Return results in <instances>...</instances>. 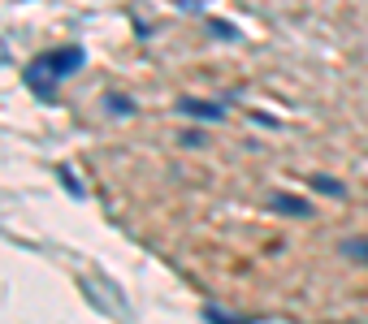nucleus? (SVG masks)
Instances as JSON below:
<instances>
[{
  "instance_id": "f257e3e1",
  "label": "nucleus",
  "mask_w": 368,
  "mask_h": 324,
  "mask_svg": "<svg viewBox=\"0 0 368 324\" xmlns=\"http://www.w3.org/2000/svg\"><path fill=\"white\" fill-rule=\"evenodd\" d=\"M83 61H87L83 48H66V52H43V57H35V61L26 65V83L35 87L39 95H52V87H57L66 74H74Z\"/></svg>"
},
{
  "instance_id": "f03ea898",
  "label": "nucleus",
  "mask_w": 368,
  "mask_h": 324,
  "mask_svg": "<svg viewBox=\"0 0 368 324\" xmlns=\"http://www.w3.org/2000/svg\"><path fill=\"white\" fill-rule=\"evenodd\" d=\"M178 112H186V117H195V121H221L226 117V108L208 104V100H178Z\"/></svg>"
},
{
  "instance_id": "7ed1b4c3",
  "label": "nucleus",
  "mask_w": 368,
  "mask_h": 324,
  "mask_svg": "<svg viewBox=\"0 0 368 324\" xmlns=\"http://www.w3.org/2000/svg\"><path fill=\"white\" fill-rule=\"evenodd\" d=\"M269 207H273V212H286V216H312V203L308 199H295V194H273Z\"/></svg>"
},
{
  "instance_id": "20e7f679",
  "label": "nucleus",
  "mask_w": 368,
  "mask_h": 324,
  "mask_svg": "<svg viewBox=\"0 0 368 324\" xmlns=\"http://www.w3.org/2000/svg\"><path fill=\"white\" fill-rule=\"evenodd\" d=\"M104 104H108V112H113V117H126V112H135V100H126V95H117V91L108 95Z\"/></svg>"
},
{
  "instance_id": "39448f33",
  "label": "nucleus",
  "mask_w": 368,
  "mask_h": 324,
  "mask_svg": "<svg viewBox=\"0 0 368 324\" xmlns=\"http://www.w3.org/2000/svg\"><path fill=\"white\" fill-rule=\"evenodd\" d=\"M342 251L356 255V259H368V242H364V238H351V242H342Z\"/></svg>"
},
{
  "instance_id": "423d86ee",
  "label": "nucleus",
  "mask_w": 368,
  "mask_h": 324,
  "mask_svg": "<svg viewBox=\"0 0 368 324\" xmlns=\"http://www.w3.org/2000/svg\"><path fill=\"white\" fill-rule=\"evenodd\" d=\"M312 186H316V190H325V194H342V186L333 182V177H312Z\"/></svg>"
},
{
  "instance_id": "0eeeda50",
  "label": "nucleus",
  "mask_w": 368,
  "mask_h": 324,
  "mask_svg": "<svg viewBox=\"0 0 368 324\" xmlns=\"http://www.w3.org/2000/svg\"><path fill=\"white\" fill-rule=\"evenodd\" d=\"M182 148H204V139L195 134V130H186V134H182Z\"/></svg>"
}]
</instances>
